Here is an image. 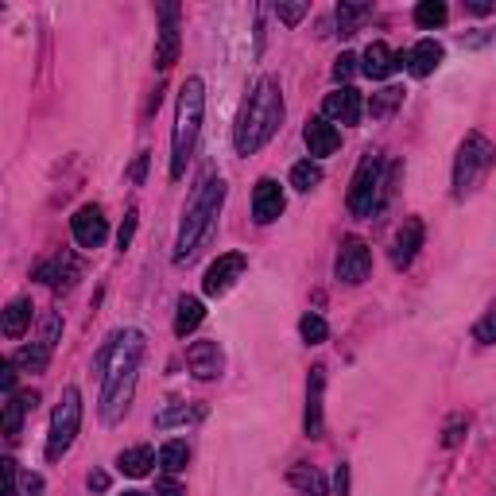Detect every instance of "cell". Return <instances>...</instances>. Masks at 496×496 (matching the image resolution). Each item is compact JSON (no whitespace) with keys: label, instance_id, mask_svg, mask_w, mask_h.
I'll use <instances>...</instances> for the list:
<instances>
[{"label":"cell","instance_id":"cell-14","mask_svg":"<svg viewBox=\"0 0 496 496\" xmlns=\"http://www.w3.org/2000/svg\"><path fill=\"white\" fill-rule=\"evenodd\" d=\"M322 392H326V365H314L307 376V415H303V430L307 438H322Z\"/></svg>","mask_w":496,"mask_h":496},{"label":"cell","instance_id":"cell-5","mask_svg":"<svg viewBox=\"0 0 496 496\" xmlns=\"http://www.w3.org/2000/svg\"><path fill=\"white\" fill-rule=\"evenodd\" d=\"M496 167V147L481 132H469L453 160V198H469Z\"/></svg>","mask_w":496,"mask_h":496},{"label":"cell","instance_id":"cell-28","mask_svg":"<svg viewBox=\"0 0 496 496\" xmlns=\"http://www.w3.org/2000/svg\"><path fill=\"white\" fill-rule=\"evenodd\" d=\"M399 105H404V90H399V86H388V90L373 93V101H368V113L384 121V117H392Z\"/></svg>","mask_w":496,"mask_h":496},{"label":"cell","instance_id":"cell-29","mask_svg":"<svg viewBox=\"0 0 496 496\" xmlns=\"http://www.w3.org/2000/svg\"><path fill=\"white\" fill-rule=\"evenodd\" d=\"M202 411L198 407H186V404H167L160 415H155V427L160 430H171V427H183V423H190V419H198Z\"/></svg>","mask_w":496,"mask_h":496},{"label":"cell","instance_id":"cell-4","mask_svg":"<svg viewBox=\"0 0 496 496\" xmlns=\"http://www.w3.org/2000/svg\"><path fill=\"white\" fill-rule=\"evenodd\" d=\"M202 117H206V86H202V78H186L183 90H178L175 132H171V178H183L190 155L198 147Z\"/></svg>","mask_w":496,"mask_h":496},{"label":"cell","instance_id":"cell-11","mask_svg":"<svg viewBox=\"0 0 496 496\" xmlns=\"http://www.w3.org/2000/svg\"><path fill=\"white\" fill-rule=\"evenodd\" d=\"M178 62V4H160V39H155V67L171 70Z\"/></svg>","mask_w":496,"mask_h":496},{"label":"cell","instance_id":"cell-40","mask_svg":"<svg viewBox=\"0 0 496 496\" xmlns=\"http://www.w3.org/2000/svg\"><path fill=\"white\" fill-rule=\"evenodd\" d=\"M0 384H4V396L16 392V361H4V365H0Z\"/></svg>","mask_w":496,"mask_h":496},{"label":"cell","instance_id":"cell-46","mask_svg":"<svg viewBox=\"0 0 496 496\" xmlns=\"http://www.w3.org/2000/svg\"><path fill=\"white\" fill-rule=\"evenodd\" d=\"M90 489H93V492H105V489H109V473H101V469L90 473Z\"/></svg>","mask_w":496,"mask_h":496},{"label":"cell","instance_id":"cell-31","mask_svg":"<svg viewBox=\"0 0 496 496\" xmlns=\"http://www.w3.org/2000/svg\"><path fill=\"white\" fill-rule=\"evenodd\" d=\"M186 458H190V450H186V442H178V438L167 442L160 450V466H163V473H171V477L178 469H186Z\"/></svg>","mask_w":496,"mask_h":496},{"label":"cell","instance_id":"cell-35","mask_svg":"<svg viewBox=\"0 0 496 496\" xmlns=\"http://www.w3.org/2000/svg\"><path fill=\"white\" fill-rule=\"evenodd\" d=\"M466 430H469V423H466V415H453L450 423H446V430H442V446L446 450H453L461 438H466Z\"/></svg>","mask_w":496,"mask_h":496},{"label":"cell","instance_id":"cell-18","mask_svg":"<svg viewBox=\"0 0 496 496\" xmlns=\"http://www.w3.org/2000/svg\"><path fill=\"white\" fill-rule=\"evenodd\" d=\"M326 121H337V124H357L361 121V93L353 86H342L326 98Z\"/></svg>","mask_w":496,"mask_h":496},{"label":"cell","instance_id":"cell-33","mask_svg":"<svg viewBox=\"0 0 496 496\" xmlns=\"http://www.w3.org/2000/svg\"><path fill=\"white\" fill-rule=\"evenodd\" d=\"M299 334H303V342H307V345H322L326 337H330V326H326L322 314H303Z\"/></svg>","mask_w":496,"mask_h":496},{"label":"cell","instance_id":"cell-39","mask_svg":"<svg viewBox=\"0 0 496 496\" xmlns=\"http://www.w3.org/2000/svg\"><path fill=\"white\" fill-rule=\"evenodd\" d=\"M136 217H140V214H136V209H129V217H124V225H121V233H117V245H121V248H129V245H132Z\"/></svg>","mask_w":496,"mask_h":496},{"label":"cell","instance_id":"cell-13","mask_svg":"<svg viewBox=\"0 0 496 496\" xmlns=\"http://www.w3.org/2000/svg\"><path fill=\"white\" fill-rule=\"evenodd\" d=\"M283 206H287V198H283V186L276 178H260L256 190H252V217H256V225H272Z\"/></svg>","mask_w":496,"mask_h":496},{"label":"cell","instance_id":"cell-24","mask_svg":"<svg viewBox=\"0 0 496 496\" xmlns=\"http://www.w3.org/2000/svg\"><path fill=\"white\" fill-rule=\"evenodd\" d=\"M28 326H31V299H12L4 311L0 330H4V337H24Z\"/></svg>","mask_w":496,"mask_h":496},{"label":"cell","instance_id":"cell-21","mask_svg":"<svg viewBox=\"0 0 496 496\" xmlns=\"http://www.w3.org/2000/svg\"><path fill=\"white\" fill-rule=\"evenodd\" d=\"M202 319H206L202 299H194V295H183V299H178V311H175V334L178 337L194 334L198 326H202Z\"/></svg>","mask_w":496,"mask_h":496},{"label":"cell","instance_id":"cell-26","mask_svg":"<svg viewBox=\"0 0 496 496\" xmlns=\"http://www.w3.org/2000/svg\"><path fill=\"white\" fill-rule=\"evenodd\" d=\"M12 361H16V368H24V373H43L47 361H51V345L47 342H31L12 357Z\"/></svg>","mask_w":496,"mask_h":496},{"label":"cell","instance_id":"cell-32","mask_svg":"<svg viewBox=\"0 0 496 496\" xmlns=\"http://www.w3.org/2000/svg\"><path fill=\"white\" fill-rule=\"evenodd\" d=\"M291 481L299 484V489L307 492V496H330V492H326L322 473H314L311 466H295V469H291Z\"/></svg>","mask_w":496,"mask_h":496},{"label":"cell","instance_id":"cell-30","mask_svg":"<svg viewBox=\"0 0 496 496\" xmlns=\"http://www.w3.org/2000/svg\"><path fill=\"white\" fill-rule=\"evenodd\" d=\"M319 183H322V167H319V163L303 160V163H295V167H291V186H295V190L311 194V190L319 186Z\"/></svg>","mask_w":496,"mask_h":496},{"label":"cell","instance_id":"cell-8","mask_svg":"<svg viewBox=\"0 0 496 496\" xmlns=\"http://www.w3.org/2000/svg\"><path fill=\"white\" fill-rule=\"evenodd\" d=\"M368 272H373V248L361 237H345L342 248H337V260H334V276L342 283H350V287H357V283L368 279Z\"/></svg>","mask_w":496,"mask_h":496},{"label":"cell","instance_id":"cell-41","mask_svg":"<svg viewBox=\"0 0 496 496\" xmlns=\"http://www.w3.org/2000/svg\"><path fill=\"white\" fill-rule=\"evenodd\" d=\"M334 496H350V466H337V473H334Z\"/></svg>","mask_w":496,"mask_h":496},{"label":"cell","instance_id":"cell-1","mask_svg":"<svg viewBox=\"0 0 496 496\" xmlns=\"http://www.w3.org/2000/svg\"><path fill=\"white\" fill-rule=\"evenodd\" d=\"M144 350H147V342L140 330H117L101 345L93 368H98V376H101V423L105 427L121 423L124 411H129Z\"/></svg>","mask_w":496,"mask_h":496},{"label":"cell","instance_id":"cell-10","mask_svg":"<svg viewBox=\"0 0 496 496\" xmlns=\"http://www.w3.org/2000/svg\"><path fill=\"white\" fill-rule=\"evenodd\" d=\"M78 276H82V260L74 256V252H67V248L55 252V256L43 260V264L35 268V279H39V283H47V287H51V291H59V295H62V291H70Z\"/></svg>","mask_w":496,"mask_h":496},{"label":"cell","instance_id":"cell-7","mask_svg":"<svg viewBox=\"0 0 496 496\" xmlns=\"http://www.w3.org/2000/svg\"><path fill=\"white\" fill-rule=\"evenodd\" d=\"M384 160L376 152H368L353 171V183H350V214L353 217H373L376 214V198H380V183H384Z\"/></svg>","mask_w":496,"mask_h":496},{"label":"cell","instance_id":"cell-9","mask_svg":"<svg viewBox=\"0 0 496 496\" xmlns=\"http://www.w3.org/2000/svg\"><path fill=\"white\" fill-rule=\"evenodd\" d=\"M245 268H248V256H245V252H225V256H217V260L206 268L202 291L209 295V299H221V295H225L240 276H245Z\"/></svg>","mask_w":496,"mask_h":496},{"label":"cell","instance_id":"cell-17","mask_svg":"<svg viewBox=\"0 0 496 496\" xmlns=\"http://www.w3.org/2000/svg\"><path fill=\"white\" fill-rule=\"evenodd\" d=\"M399 67H407V55H396V51L388 47V43H368V51L361 55V70H365L373 82L392 78Z\"/></svg>","mask_w":496,"mask_h":496},{"label":"cell","instance_id":"cell-37","mask_svg":"<svg viewBox=\"0 0 496 496\" xmlns=\"http://www.w3.org/2000/svg\"><path fill=\"white\" fill-rule=\"evenodd\" d=\"M155 496H186V489L171 477V473H163V477L155 481Z\"/></svg>","mask_w":496,"mask_h":496},{"label":"cell","instance_id":"cell-43","mask_svg":"<svg viewBox=\"0 0 496 496\" xmlns=\"http://www.w3.org/2000/svg\"><path fill=\"white\" fill-rule=\"evenodd\" d=\"M466 12H473V16H492L496 12V0H466Z\"/></svg>","mask_w":496,"mask_h":496},{"label":"cell","instance_id":"cell-42","mask_svg":"<svg viewBox=\"0 0 496 496\" xmlns=\"http://www.w3.org/2000/svg\"><path fill=\"white\" fill-rule=\"evenodd\" d=\"M0 469H4V496H16V461L4 458L0 461Z\"/></svg>","mask_w":496,"mask_h":496},{"label":"cell","instance_id":"cell-22","mask_svg":"<svg viewBox=\"0 0 496 496\" xmlns=\"http://www.w3.org/2000/svg\"><path fill=\"white\" fill-rule=\"evenodd\" d=\"M28 407H35V396H4V438H20V427H24V415H28Z\"/></svg>","mask_w":496,"mask_h":496},{"label":"cell","instance_id":"cell-20","mask_svg":"<svg viewBox=\"0 0 496 496\" xmlns=\"http://www.w3.org/2000/svg\"><path fill=\"white\" fill-rule=\"evenodd\" d=\"M446 59V51H442V43H435V39H419L415 47L407 51V70L415 74V78H427V74L438 70V62Z\"/></svg>","mask_w":496,"mask_h":496},{"label":"cell","instance_id":"cell-45","mask_svg":"<svg viewBox=\"0 0 496 496\" xmlns=\"http://www.w3.org/2000/svg\"><path fill=\"white\" fill-rule=\"evenodd\" d=\"M144 175H147V152H144V155H136V163H132V171H129V178H132L136 186H140V183H144Z\"/></svg>","mask_w":496,"mask_h":496},{"label":"cell","instance_id":"cell-16","mask_svg":"<svg viewBox=\"0 0 496 496\" xmlns=\"http://www.w3.org/2000/svg\"><path fill=\"white\" fill-rule=\"evenodd\" d=\"M423 217H404V225H399V233L392 240V264L396 268H411V260H415V252L423 248Z\"/></svg>","mask_w":496,"mask_h":496},{"label":"cell","instance_id":"cell-6","mask_svg":"<svg viewBox=\"0 0 496 496\" xmlns=\"http://www.w3.org/2000/svg\"><path fill=\"white\" fill-rule=\"evenodd\" d=\"M82 430V392L78 388H67L55 407V415H51V430H47V461H59L62 453L74 446V438H78Z\"/></svg>","mask_w":496,"mask_h":496},{"label":"cell","instance_id":"cell-3","mask_svg":"<svg viewBox=\"0 0 496 496\" xmlns=\"http://www.w3.org/2000/svg\"><path fill=\"white\" fill-rule=\"evenodd\" d=\"M221 206H225V183L214 178V175L202 178L198 190L190 194L186 209H183V225H178V240H175V264H186L198 248L206 245L209 233H214V225H217Z\"/></svg>","mask_w":496,"mask_h":496},{"label":"cell","instance_id":"cell-19","mask_svg":"<svg viewBox=\"0 0 496 496\" xmlns=\"http://www.w3.org/2000/svg\"><path fill=\"white\" fill-rule=\"evenodd\" d=\"M303 140H307L311 155L314 160H322V155H334L337 144H342V136H337V129L326 117H311L307 129H303Z\"/></svg>","mask_w":496,"mask_h":496},{"label":"cell","instance_id":"cell-15","mask_svg":"<svg viewBox=\"0 0 496 496\" xmlns=\"http://www.w3.org/2000/svg\"><path fill=\"white\" fill-rule=\"evenodd\" d=\"M186 365L194 380H217L221 368H225V353H221L217 342H194L186 350Z\"/></svg>","mask_w":496,"mask_h":496},{"label":"cell","instance_id":"cell-12","mask_svg":"<svg viewBox=\"0 0 496 496\" xmlns=\"http://www.w3.org/2000/svg\"><path fill=\"white\" fill-rule=\"evenodd\" d=\"M70 229H74V240L82 248H101L105 237H109V221H105L101 206H82L78 214L70 217Z\"/></svg>","mask_w":496,"mask_h":496},{"label":"cell","instance_id":"cell-44","mask_svg":"<svg viewBox=\"0 0 496 496\" xmlns=\"http://www.w3.org/2000/svg\"><path fill=\"white\" fill-rule=\"evenodd\" d=\"M39 492H43V481L39 477H24L20 481V489H16V496H39Z\"/></svg>","mask_w":496,"mask_h":496},{"label":"cell","instance_id":"cell-36","mask_svg":"<svg viewBox=\"0 0 496 496\" xmlns=\"http://www.w3.org/2000/svg\"><path fill=\"white\" fill-rule=\"evenodd\" d=\"M357 62H361L357 55H342V59H337L334 62V82H350L357 74Z\"/></svg>","mask_w":496,"mask_h":496},{"label":"cell","instance_id":"cell-2","mask_svg":"<svg viewBox=\"0 0 496 496\" xmlns=\"http://www.w3.org/2000/svg\"><path fill=\"white\" fill-rule=\"evenodd\" d=\"M283 124V93L276 78H256V86L248 90V98L240 101L237 129H233V147L237 155H256Z\"/></svg>","mask_w":496,"mask_h":496},{"label":"cell","instance_id":"cell-34","mask_svg":"<svg viewBox=\"0 0 496 496\" xmlns=\"http://www.w3.org/2000/svg\"><path fill=\"white\" fill-rule=\"evenodd\" d=\"M473 337H477L481 345H496V303L481 314V322L473 326Z\"/></svg>","mask_w":496,"mask_h":496},{"label":"cell","instance_id":"cell-23","mask_svg":"<svg viewBox=\"0 0 496 496\" xmlns=\"http://www.w3.org/2000/svg\"><path fill=\"white\" fill-rule=\"evenodd\" d=\"M368 16H373V4H350V0H342V4H337V12H334L337 35H342V39L357 35V28H361Z\"/></svg>","mask_w":496,"mask_h":496},{"label":"cell","instance_id":"cell-27","mask_svg":"<svg viewBox=\"0 0 496 496\" xmlns=\"http://www.w3.org/2000/svg\"><path fill=\"white\" fill-rule=\"evenodd\" d=\"M446 20H450V8L442 4V0H419V4H415V24L423 28V31L442 28Z\"/></svg>","mask_w":496,"mask_h":496},{"label":"cell","instance_id":"cell-47","mask_svg":"<svg viewBox=\"0 0 496 496\" xmlns=\"http://www.w3.org/2000/svg\"><path fill=\"white\" fill-rule=\"evenodd\" d=\"M124 496H147V492H124Z\"/></svg>","mask_w":496,"mask_h":496},{"label":"cell","instance_id":"cell-25","mask_svg":"<svg viewBox=\"0 0 496 496\" xmlns=\"http://www.w3.org/2000/svg\"><path fill=\"white\" fill-rule=\"evenodd\" d=\"M152 466H155L152 446H132V450H124L117 458V469L129 473V477H147V469H152Z\"/></svg>","mask_w":496,"mask_h":496},{"label":"cell","instance_id":"cell-38","mask_svg":"<svg viewBox=\"0 0 496 496\" xmlns=\"http://www.w3.org/2000/svg\"><path fill=\"white\" fill-rule=\"evenodd\" d=\"M276 16L283 20V24H299V20L307 16V4H279Z\"/></svg>","mask_w":496,"mask_h":496}]
</instances>
